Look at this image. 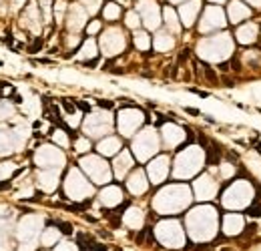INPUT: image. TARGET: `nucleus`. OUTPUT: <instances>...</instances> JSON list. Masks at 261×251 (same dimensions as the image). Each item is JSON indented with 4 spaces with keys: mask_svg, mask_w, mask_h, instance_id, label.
<instances>
[{
    "mask_svg": "<svg viewBox=\"0 0 261 251\" xmlns=\"http://www.w3.org/2000/svg\"><path fill=\"white\" fill-rule=\"evenodd\" d=\"M231 69H233V70H241V62H239V58H231Z\"/></svg>",
    "mask_w": 261,
    "mask_h": 251,
    "instance_id": "obj_6",
    "label": "nucleus"
},
{
    "mask_svg": "<svg viewBox=\"0 0 261 251\" xmlns=\"http://www.w3.org/2000/svg\"><path fill=\"white\" fill-rule=\"evenodd\" d=\"M99 107H102V109H113V103H111V101H99Z\"/></svg>",
    "mask_w": 261,
    "mask_h": 251,
    "instance_id": "obj_7",
    "label": "nucleus"
},
{
    "mask_svg": "<svg viewBox=\"0 0 261 251\" xmlns=\"http://www.w3.org/2000/svg\"><path fill=\"white\" fill-rule=\"evenodd\" d=\"M189 114H195V117H199V111H195V109H185Z\"/></svg>",
    "mask_w": 261,
    "mask_h": 251,
    "instance_id": "obj_11",
    "label": "nucleus"
},
{
    "mask_svg": "<svg viewBox=\"0 0 261 251\" xmlns=\"http://www.w3.org/2000/svg\"><path fill=\"white\" fill-rule=\"evenodd\" d=\"M227 159L231 161V163H237V153H229V155H227Z\"/></svg>",
    "mask_w": 261,
    "mask_h": 251,
    "instance_id": "obj_9",
    "label": "nucleus"
},
{
    "mask_svg": "<svg viewBox=\"0 0 261 251\" xmlns=\"http://www.w3.org/2000/svg\"><path fill=\"white\" fill-rule=\"evenodd\" d=\"M34 42H36V44H32V46H30V52H36V50H38V48L42 46V40H34Z\"/></svg>",
    "mask_w": 261,
    "mask_h": 251,
    "instance_id": "obj_8",
    "label": "nucleus"
},
{
    "mask_svg": "<svg viewBox=\"0 0 261 251\" xmlns=\"http://www.w3.org/2000/svg\"><path fill=\"white\" fill-rule=\"evenodd\" d=\"M247 215L251 219H255V217H261V203H253V205L247 209Z\"/></svg>",
    "mask_w": 261,
    "mask_h": 251,
    "instance_id": "obj_2",
    "label": "nucleus"
},
{
    "mask_svg": "<svg viewBox=\"0 0 261 251\" xmlns=\"http://www.w3.org/2000/svg\"><path fill=\"white\" fill-rule=\"evenodd\" d=\"M219 251H235L233 247H223V249H219Z\"/></svg>",
    "mask_w": 261,
    "mask_h": 251,
    "instance_id": "obj_12",
    "label": "nucleus"
},
{
    "mask_svg": "<svg viewBox=\"0 0 261 251\" xmlns=\"http://www.w3.org/2000/svg\"><path fill=\"white\" fill-rule=\"evenodd\" d=\"M56 227L62 231V235H70L72 233V225H68V223H56Z\"/></svg>",
    "mask_w": 261,
    "mask_h": 251,
    "instance_id": "obj_4",
    "label": "nucleus"
},
{
    "mask_svg": "<svg viewBox=\"0 0 261 251\" xmlns=\"http://www.w3.org/2000/svg\"><path fill=\"white\" fill-rule=\"evenodd\" d=\"M193 92L197 94V97H203V99L207 97V92H203V91H197V89H193Z\"/></svg>",
    "mask_w": 261,
    "mask_h": 251,
    "instance_id": "obj_10",
    "label": "nucleus"
},
{
    "mask_svg": "<svg viewBox=\"0 0 261 251\" xmlns=\"http://www.w3.org/2000/svg\"><path fill=\"white\" fill-rule=\"evenodd\" d=\"M207 163L209 165H215V163H219V159H221V149L217 147V145H207Z\"/></svg>",
    "mask_w": 261,
    "mask_h": 251,
    "instance_id": "obj_1",
    "label": "nucleus"
},
{
    "mask_svg": "<svg viewBox=\"0 0 261 251\" xmlns=\"http://www.w3.org/2000/svg\"><path fill=\"white\" fill-rule=\"evenodd\" d=\"M89 207H91V203L84 201V203H80V205H68V209H70V211H84V209H89Z\"/></svg>",
    "mask_w": 261,
    "mask_h": 251,
    "instance_id": "obj_5",
    "label": "nucleus"
},
{
    "mask_svg": "<svg viewBox=\"0 0 261 251\" xmlns=\"http://www.w3.org/2000/svg\"><path fill=\"white\" fill-rule=\"evenodd\" d=\"M80 251H107V245H101V243H92L89 247H84V249Z\"/></svg>",
    "mask_w": 261,
    "mask_h": 251,
    "instance_id": "obj_3",
    "label": "nucleus"
}]
</instances>
